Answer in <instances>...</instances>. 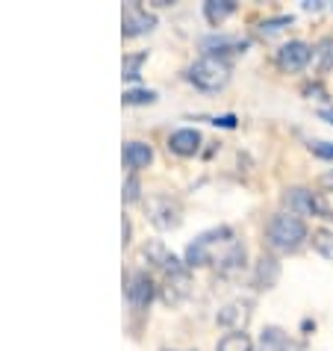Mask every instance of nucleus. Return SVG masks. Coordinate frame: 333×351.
Instances as JSON below:
<instances>
[{
	"mask_svg": "<svg viewBox=\"0 0 333 351\" xmlns=\"http://www.w3.org/2000/svg\"><path fill=\"white\" fill-rule=\"evenodd\" d=\"M307 237H310V233H307V224H304V219L292 216V213H278V216H271L269 228H266L269 248L280 251V254H292V251H298Z\"/></svg>",
	"mask_w": 333,
	"mask_h": 351,
	"instance_id": "2",
	"label": "nucleus"
},
{
	"mask_svg": "<svg viewBox=\"0 0 333 351\" xmlns=\"http://www.w3.org/2000/svg\"><path fill=\"white\" fill-rule=\"evenodd\" d=\"M215 351H254V343H251L248 334H242V330H230V334H224L219 339Z\"/></svg>",
	"mask_w": 333,
	"mask_h": 351,
	"instance_id": "16",
	"label": "nucleus"
},
{
	"mask_svg": "<svg viewBox=\"0 0 333 351\" xmlns=\"http://www.w3.org/2000/svg\"><path fill=\"white\" fill-rule=\"evenodd\" d=\"M189 80L198 86L201 92H221L230 83V62L224 56L204 53L198 62L189 68Z\"/></svg>",
	"mask_w": 333,
	"mask_h": 351,
	"instance_id": "3",
	"label": "nucleus"
},
{
	"mask_svg": "<svg viewBox=\"0 0 333 351\" xmlns=\"http://www.w3.org/2000/svg\"><path fill=\"white\" fill-rule=\"evenodd\" d=\"M312 245L325 260H333V233L330 230H319L316 237H312Z\"/></svg>",
	"mask_w": 333,
	"mask_h": 351,
	"instance_id": "18",
	"label": "nucleus"
},
{
	"mask_svg": "<svg viewBox=\"0 0 333 351\" xmlns=\"http://www.w3.org/2000/svg\"><path fill=\"white\" fill-rule=\"evenodd\" d=\"M153 160V151H151V145H145V142H130L124 148V165L130 171H139V169H145Z\"/></svg>",
	"mask_w": 333,
	"mask_h": 351,
	"instance_id": "13",
	"label": "nucleus"
},
{
	"mask_svg": "<svg viewBox=\"0 0 333 351\" xmlns=\"http://www.w3.org/2000/svg\"><path fill=\"white\" fill-rule=\"evenodd\" d=\"M312 56H316V68L321 74L330 71V68H333V38H321L319 47L312 51Z\"/></svg>",
	"mask_w": 333,
	"mask_h": 351,
	"instance_id": "17",
	"label": "nucleus"
},
{
	"mask_svg": "<svg viewBox=\"0 0 333 351\" xmlns=\"http://www.w3.org/2000/svg\"><path fill=\"white\" fill-rule=\"evenodd\" d=\"M260 348L262 351H304L307 346H304L301 339L289 337L286 330H280V328H266L260 334Z\"/></svg>",
	"mask_w": 333,
	"mask_h": 351,
	"instance_id": "8",
	"label": "nucleus"
},
{
	"mask_svg": "<svg viewBox=\"0 0 333 351\" xmlns=\"http://www.w3.org/2000/svg\"><path fill=\"white\" fill-rule=\"evenodd\" d=\"M278 278H280L278 260L262 254L260 263H257V271H254V287H257V289H271L274 284H278Z\"/></svg>",
	"mask_w": 333,
	"mask_h": 351,
	"instance_id": "12",
	"label": "nucleus"
},
{
	"mask_svg": "<svg viewBox=\"0 0 333 351\" xmlns=\"http://www.w3.org/2000/svg\"><path fill=\"white\" fill-rule=\"evenodd\" d=\"M233 12H236V3H233V0H207V3H204V18H207L212 27H219L224 18L233 15Z\"/></svg>",
	"mask_w": 333,
	"mask_h": 351,
	"instance_id": "15",
	"label": "nucleus"
},
{
	"mask_svg": "<svg viewBox=\"0 0 333 351\" xmlns=\"http://www.w3.org/2000/svg\"><path fill=\"white\" fill-rule=\"evenodd\" d=\"M251 319V301H230L219 310V325L224 328H233V330H242Z\"/></svg>",
	"mask_w": 333,
	"mask_h": 351,
	"instance_id": "9",
	"label": "nucleus"
},
{
	"mask_svg": "<svg viewBox=\"0 0 333 351\" xmlns=\"http://www.w3.org/2000/svg\"><path fill=\"white\" fill-rule=\"evenodd\" d=\"M310 60H312V47L304 45V42H286L278 51V65L283 68V71H289V74L301 71V68H307Z\"/></svg>",
	"mask_w": 333,
	"mask_h": 351,
	"instance_id": "6",
	"label": "nucleus"
},
{
	"mask_svg": "<svg viewBox=\"0 0 333 351\" xmlns=\"http://www.w3.org/2000/svg\"><path fill=\"white\" fill-rule=\"evenodd\" d=\"M186 266H215L224 275H233L245 266V245L230 228L207 230L186 248Z\"/></svg>",
	"mask_w": 333,
	"mask_h": 351,
	"instance_id": "1",
	"label": "nucleus"
},
{
	"mask_svg": "<svg viewBox=\"0 0 333 351\" xmlns=\"http://www.w3.org/2000/svg\"><path fill=\"white\" fill-rule=\"evenodd\" d=\"M124 198H127V201H136V198H139V183H136V178L127 180V186H124Z\"/></svg>",
	"mask_w": 333,
	"mask_h": 351,
	"instance_id": "23",
	"label": "nucleus"
},
{
	"mask_svg": "<svg viewBox=\"0 0 333 351\" xmlns=\"http://www.w3.org/2000/svg\"><path fill=\"white\" fill-rule=\"evenodd\" d=\"M148 219L156 224L160 230H171L180 224V204L171 201L169 195H156L148 201Z\"/></svg>",
	"mask_w": 333,
	"mask_h": 351,
	"instance_id": "5",
	"label": "nucleus"
},
{
	"mask_svg": "<svg viewBox=\"0 0 333 351\" xmlns=\"http://www.w3.org/2000/svg\"><path fill=\"white\" fill-rule=\"evenodd\" d=\"M201 45H204V51H210L212 56H221L227 51H245V47H248V42L236 38V36H210V38H204Z\"/></svg>",
	"mask_w": 333,
	"mask_h": 351,
	"instance_id": "14",
	"label": "nucleus"
},
{
	"mask_svg": "<svg viewBox=\"0 0 333 351\" xmlns=\"http://www.w3.org/2000/svg\"><path fill=\"white\" fill-rule=\"evenodd\" d=\"M148 60V53H133V56H124V80H136L139 77V68L142 62Z\"/></svg>",
	"mask_w": 333,
	"mask_h": 351,
	"instance_id": "19",
	"label": "nucleus"
},
{
	"mask_svg": "<svg viewBox=\"0 0 333 351\" xmlns=\"http://www.w3.org/2000/svg\"><path fill=\"white\" fill-rule=\"evenodd\" d=\"M283 204L289 207L292 216H319V219H333V210L325 204V198H319L316 192L310 189H286V195H283Z\"/></svg>",
	"mask_w": 333,
	"mask_h": 351,
	"instance_id": "4",
	"label": "nucleus"
},
{
	"mask_svg": "<svg viewBox=\"0 0 333 351\" xmlns=\"http://www.w3.org/2000/svg\"><path fill=\"white\" fill-rule=\"evenodd\" d=\"M289 21H292V18H274V21H262V24H260V33H262V36H274V33H280Z\"/></svg>",
	"mask_w": 333,
	"mask_h": 351,
	"instance_id": "21",
	"label": "nucleus"
},
{
	"mask_svg": "<svg viewBox=\"0 0 333 351\" xmlns=\"http://www.w3.org/2000/svg\"><path fill=\"white\" fill-rule=\"evenodd\" d=\"M201 145V133L192 130V128H183V130H174L171 139H169V148L174 154H180V157H192L195 151H198Z\"/></svg>",
	"mask_w": 333,
	"mask_h": 351,
	"instance_id": "11",
	"label": "nucleus"
},
{
	"mask_svg": "<svg viewBox=\"0 0 333 351\" xmlns=\"http://www.w3.org/2000/svg\"><path fill=\"white\" fill-rule=\"evenodd\" d=\"M319 115H321V119H325V121H330V124H333V110H321Z\"/></svg>",
	"mask_w": 333,
	"mask_h": 351,
	"instance_id": "24",
	"label": "nucleus"
},
{
	"mask_svg": "<svg viewBox=\"0 0 333 351\" xmlns=\"http://www.w3.org/2000/svg\"><path fill=\"white\" fill-rule=\"evenodd\" d=\"M153 280L145 275V271H133L130 278H127V301H130V307L136 310H145L153 301Z\"/></svg>",
	"mask_w": 333,
	"mask_h": 351,
	"instance_id": "7",
	"label": "nucleus"
},
{
	"mask_svg": "<svg viewBox=\"0 0 333 351\" xmlns=\"http://www.w3.org/2000/svg\"><path fill=\"white\" fill-rule=\"evenodd\" d=\"M153 30V15H148L139 3H130L124 9V36H139V33H148Z\"/></svg>",
	"mask_w": 333,
	"mask_h": 351,
	"instance_id": "10",
	"label": "nucleus"
},
{
	"mask_svg": "<svg viewBox=\"0 0 333 351\" xmlns=\"http://www.w3.org/2000/svg\"><path fill=\"white\" fill-rule=\"evenodd\" d=\"M325 183H328V186H333V171L328 174V178H325Z\"/></svg>",
	"mask_w": 333,
	"mask_h": 351,
	"instance_id": "25",
	"label": "nucleus"
},
{
	"mask_svg": "<svg viewBox=\"0 0 333 351\" xmlns=\"http://www.w3.org/2000/svg\"><path fill=\"white\" fill-rule=\"evenodd\" d=\"M151 101H156V92H142V89H136V92H127L124 95V104H151Z\"/></svg>",
	"mask_w": 333,
	"mask_h": 351,
	"instance_id": "20",
	"label": "nucleus"
},
{
	"mask_svg": "<svg viewBox=\"0 0 333 351\" xmlns=\"http://www.w3.org/2000/svg\"><path fill=\"white\" fill-rule=\"evenodd\" d=\"M310 151L321 160H333V142H310Z\"/></svg>",
	"mask_w": 333,
	"mask_h": 351,
	"instance_id": "22",
	"label": "nucleus"
}]
</instances>
